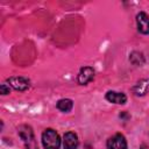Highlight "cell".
Returning <instances> with one entry per match:
<instances>
[{
	"label": "cell",
	"mask_w": 149,
	"mask_h": 149,
	"mask_svg": "<svg viewBox=\"0 0 149 149\" xmlns=\"http://www.w3.org/2000/svg\"><path fill=\"white\" fill-rule=\"evenodd\" d=\"M17 133H19L20 137L22 139L27 149H37V143L35 141V136H34L31 127H29L27 125H21L17 128Z\"/></svg>",
	"instance_id": "obj_2"
},
{
	"label": "cell",
	"mask_w": 149,
	"mask_h": 149,
	"mask_svg": "<svg viewBox=\"0 0 149 149\" xmlns=\"http://www.w3.org/2000/svg\"><path fill=\"white\" fill-rule=\"evenodd\" d=\"M136 23H137V29L142 34H149V16L144 12H141L136 16Z\"/></svg>",
	"instance_id": "obj_6"
},
{
	"label": "cell",
	"mask_w": 149,
	"mask_h": 149,
	"mask_svg": "<svg viewBox=\"0 0 149 149\" xmlns=\"http://www.w3.org/2000/svg\"><path fill=\"white\" fill-rule=\"evenodd\" d=\"M42 143L44 149H59L61 139L56 130L48 128L42 134Z\"/></svg>",
	"instance_id": "obj_1"
},
{
	"label": "cell",
	"mask_w": 149,
	"mask_h": 149,
	"mask_svg": "<svg viewBox=\"0 0 149 149\" xmlns=\"http://www.w3.org/2000/svg\"><path fill=\"white\" fill-rule=\"evenodd\" d=\"M7 81L16 91H26L30 86L29 80L23 78V77H10V78L7 79Z\"/></svg>",
	"instance_id": "obj_4"
},
{
	"label": "cell",
	"mask_w": 149,
	"mask_h": 149,
	"mask_svg": "<svg viewBox=\"0 0 149 149\" xmlns=\"http://www.w3.org/2000/svg\"><path fill=\"white\" fill-rule=\"evenodd\" d=\"M0 90H1V94H8L9 93V85L2 84L0 86Z\"/></svg>",
	"instance_id": "obj_11"
},
{
	"label": "cell",
	"mask_w": 149,
	"mask_h": 149,
	"mask_svg": "<svg viewBox=\"0 0 149 149\" xmlns=\"http://www.w3.org/2000/svg\"><path fill=\"white\" fill-rule=\"evenodd\" d=\"M148 87H149V79H142L141 81H139L135 85L133 91H134L135 95H143V94H146Z\"/></svg>",
	"instance_id": "obj_9"
},
{
	"label": "cell",
	"mask_w": 149,
	"mask_h": 149,
	"mask_svg": "<svg viewBox=\"0 0 149 149\" xmlns=\"http://www.w3.org/2000/svg\"><path fill=\"white\" fill-rule=\"evenodd\" d=\"M73 107V102L71 99H61L58 102H57V108L64 113L66 112H70Z\"/></svg>",
	"instance_id": "obj_10"
},
{
	"label": "cell",
	"mask_w": 149,
	"mask_h": 149,
	"mask_svg": "<svg viewBox=\"0 0 149 149\" xmlns=\"http://www.w3.org/2000/svg\"><path fill=\"white\" fill-rule=\"evenodd\" d=\"M79 144L78 137L73 132H68L63 137V147L64 149H77Z\"/></svg>",
	"instance_id": "obj_7"
},
{
	"label": "cell",
	"mask_w": 149,
	"mask_h": 149,
	"mask_svg": "<svg viewBox=\"0 0 149 149\" xmlns=\"http://www.w3.org/2000/svg\"><path fill=\"white\" fill-rule=\"evenodd\" d=\"M106 99L109 101V102H113V104H119V105H122L127 101V97L121 93V92H115V91H108L106 93Z\"/></svg>",
	"instance_id": "obj_8"
},
{
	"label": "cell",
	"mask_w": 149,
	"mask_h": 149,
	"mask_svg": "<svg viewBox=\"0 0 149 149\" xmlns=\"http://www.w3.org/2000/svg\"><path fill=\"white\" fill-rule=\"evenodd\" d=\"M108 149H127V141L122 134H115L107 140Z\"/></svg>",
	"instance_id": "obj_3"
},
{
	"label": "cell",
	"mask_w": 149,
	"mask_h": 149,
	"mask_svg": "<svg viewBox=\"0 0 149 149\" xmlns=\"http://www.w3.org/2000/svg\"><path fill=\"white\" fill-rule=\"evenodd\" d=\"M94 77V70L91 66H84L80 69L79 74H78V83L80 85H86L90 83Z\"/></svg>",
	"instance_id": "obj_5"
}]
</instances>
